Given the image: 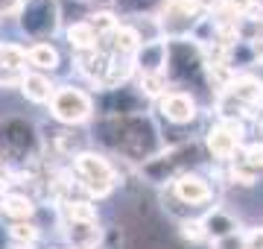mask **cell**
<instances>
[{
    "instance_id": "cell-1",
    "label": "cell",
    "mask_w": 263,
    "mask_h": 249,
    "mask_svg": "<svg viewBox=\"0 0 263 249\" xmlns=\"http://www.w3.org/2000/svg\"><path fill=\"white\" fill-rule=\"evenodd\" d=\"M94 141L135 170L164 150V135L152 112L132 117H97Z\"/></svg>"
},
{
    "instance_id": "cell-2",
    "label": "cell",
    "mask_w": 263,
    "mask_h": 249,
    "mask_svg": "<svg viewBox=\"0 0 263 249\" xmlns=\"http://www.w3.org/2000/svg\"><path fill=\"white\" fill-rule=\"evenodd\" d=\"M205 162H211L205 144L193 138V141H184V144L164 147L155 158H149L146 164L138 167V176H141L146 185H152V188L167 191V188H173L176 179H181L184 173L199 170Z\"/></svg>"
},
{
    "instance_id": "cell-3",
    "label": "cell",
    "mask_w": 263,
    "mask_h": 249,
    "mask_svg": "<svg viewBox=\"0 0 263 249\" xmlns=\"http://www.w3.org/2000/svg\"><path fill=\"white\" fill-rule=\"evenodd\" d=\"M170 44V56H167V79L173 88L190 91V94H208L216 100L214 88L208 82V53L205 47H199L193 39H181V41H167Z\"/></svg>"
},
{
    "instance_id": "cell-4",
    "label": "cell",
    "mask_w": 263,
    "mask_h": 249,
    "mask_svg": "<svg viewBox=\"0 0 263 249\" xmlns=\"http://www.w3.org/2000/svg\"><path fill=\"white\" fill-rule=\"evenodd\" d=\"M70 167H73L76 179H79L82 193L94 202L111 197V193L123 185L120 167L114 164V158H108V155L100 153V150H82V153H76Z\"/></svg>"
},
{
    "instance_id": "cell-5",
    "label": "cell",
    "mask_w": 263,
    "mask_h": 249,
    "mask_svg": "<svg viewBox=\"0 0 263 249\" xmlns=\"http://www.w3.org/2000/svg\"><path fill=\"white\" fill-rule=\"evenodd\" d=\"M0 155L3 162H12V164H27L38 162L44 155V135L32 120L27 117H6L0 123Z\"/></svg>"
},
{
    "instance_id": "cell-6",
    "label": "cell",
    "mask_w": 263,
    "mask_h": 249,
    "mask_svg": "<svg viewBox=\"0 0 263 249\" xmlns=\"http://www.w3.org/2000/svg\"><path fill=\"white\" fill-rule=\"evenodd\" d=\"M47 112L59 126H67V129L94 123V117H97L94 91H88L82 85H73V82H62L56 88L53 100H50Z\"/></svg>"
},
{
    "instance_id": "cell-7",
    "label": "cell",
    "mask_w": 263,
    "mask_h": 249,
    "mask_svg": "<svg viewBox=\"0 0 263 249\" xmlns=\"http://www.w3.org/2000/svg\"><path fill=\"white\" fill-rule=\"evenodd\" d=\"M62 18H65V12H62L59 0H24V6L15 15V24L24 39L38 44V41H50L53 35L62 32Z\"/></svg>"
},
{
    "instance_id": "cell-8",
    "label": "cell",
    "mask_w": 263,
    "mask_h": 249,
    "mask_svg": "<svg viewBox=\"0 0 263 249\" xmlns=\"http://www.w3.org/2000/svg\"><path fill=\"white\" fill-rule=\"evenodd\" d=\"M152 112H155V120H158L161 132H167V129H181V132H184V129L199 123V117H202V103H199V97L190 94V91L170 88L167 94L152 105ZM184 135H190V132H184Z\"/></svg>"
},
{
    "instance_id": "cell-9",
    "label": "cell",
    "mask_w": 263,
    "mask_h": 249,
    "mask_svg": "<svg viewBox=\"0 0 263 249\" xmlns=\"http://www.w3.org/2000/svg\"><path fill=\"white\" fill-rule=\"evenodd\" d=\"M246 126L249 123H243V120H214L202 135L208 158L216 164H226V167L234 164L246 144Z\"/></svg>"
},
{
    "instance_id": "cell-10",
    "label": "cell",
    "mask_w": 263,
    "mask_h": 249,
    "mask_svg": "<svg viewBox=\"0 0 263 249\" xmlns=\"http://www.w3.org/2000/svg\"><path fill=\"white\" fill-rule=\"evenodd\" d=\"M94 100H97V117H132L152 112L146 97L138 91L135 82L123 88H111V91H100V94H94Z\"/></svg>"
},
{
    "instance_id": "cell-11",
    "label": "cell",
    "mask_w": 263,
    "mask_h": 249,
    "mask_svg": "<svg viewBox=\"0 0 263 249\" xmlns=\"http://www.w3.org/2000/svg\"><path fill=\"white\" fill-rule=\"evenodd\" d=\"M170 191L176 193V200H181L190 211H202V214H205V211L211 208V202H214V185H211V179L202 176L199 170L184 173L181 179L173 182Z\"/></svg>"
},
{
    "instance_id": "cell-12",
    "label": "cell",
    "mask_w": 263,
    "mask_h": 249,
    "mask_svg": "<svg viewBox=\"0 0 263 249\" xmlns=\"http://www.w3.org/2000/svg\"><path fill=\"white\" fill-rule=\"evenodd\" d=\"M114 56L105 53V50H91V53H73V67L76 74L88 82V85L97 91L105 88V79H108V70H111Z\"/></svg>"
},
{
    "instance_id": "cell-13",
    "label": "cell",
    "mask_w": 263,
    "mask_h": 249,
    "mask_svg": "<svg viewBox=\"0 0 263 249\" xmlns=\"http://www.w3.org/2000/svg\"><path fill=\"white\" fill-rule=\"evenodd\" d=\"M62 240L67 249H100L105 240V226L100 220L62 223Z\"/></svg>"
},
{
    "instance_id": "cell-14",
    "label": "cell",
    "mask_w": 263,
    "mask_h": 249,
    "mask_svg": "<svg viewBox=\"0 0 263 249\" xmlns=\"http://www.w3.org/2000/svg\"><path fill=\"white\" fill-rule=\"evenodd\" d=\"M202 223H205V232H208V240H211V243L226 240V238H231V235H237V232H243L237 214H231V211L222 208V205H211V208L202 214Z\"/></svg>"
},
{
    "instance_id": "cell-15",
    "label": "cell",
    "mask_w": 263,
    "mask_h": 249,
    "mask_svg": "<svg viewBox=\"0 0 263 249\" xmlns=\"http://www.w3.org/2000/svg\"><path fill=\"white\" fill-rule=\"evenodd\" d=\"M167 56H170L167 39L146 41V44L138 50V56H135L138 77H143V74H167Z\"/></svg>"
},
{
    "instance_id": "cell-16",
    "label": "cell",
    "mask_w": 263,
    "mask_h": 249,
    "mask_svg": "<svg viewBox=\"0 0 263 249\" xmlns=\"http://www.w3.org/2000/svg\"><path fill=\"white\" fill-rule=\"evenodd\" d=\"M56 82L50 74H41V70H27V77L21 82V97L32 105H50L53 94H56Z\"/></svg>"
},
{
    "instance_id": "cell-17",
    "label": "cell",
    "mask_w": 263,
    "mask_h": 249,
    "mask_svg": "<svg viewBox=\"0 0 263 249\" xmlns=\"http://www.w3.org/2000/svg\"><path fill=\"white\" fill-rule=\"evenodd\" d=\"M0 214L9 223H21V220H35L38 214V202L24 191H6L0 197Z\"/></svg>"
},
{
    "instance_id": "cell-18",
    "label": "cell",
    "mask_w": 263,
    "mask_h": 249,
    "mask_svg": "<svg viewBox=\"0 0 263 249\" xmlns=\"http://www.w3.org/2000/svg\"><path fill=\"white\" fill-rule=\"evenodd\" d=\"M228 91H231L240 103L249 105L252 112L263 109V77H257V74H252V70H240Z\"/></svg>"
},
{
    "instance_id": "cell-19",
    "label": "cell",
    "mask_w": 263,
    "mask_h": 249,
    "mask_svg": "<svg viewBox=\"0 0 263 249\" xmlns=\"http://www.w3.org/2000/svg\"><path fill=\"white\" fill-rule=\"evenodd\" d=\"M27 59H29V70H41V74H50V77L62 67V53L53 41L27 44Z\"/></svg>"
},
{
    "instance_id": "cell-20",
    "label": "cell",
    "mask_w": 263,
    "mask_h": 249,
    "mask_svg": "<svg viewBox=\"0 0 263 249\" xmlns=\"http://www.w3.org/2000/svg\"><path fill=\"white\" fill-rule=\"evenodd\" d=\"M65 41H67V47L73 50V53H91V50H100V35H97V29L91 27L85 18L67 24L65 27Z\"/></svg>"
},
{
    "instance_id": "cell-21",
    "label": "cell",
    "mask_w": 263,
    "mask_h": 249,
    "mask_svg": "<svg viewBox=\"0 0 263 249\" xmlns=\"http://www.w3.org/2000/svg\"><path fill=\"white\" fill-rule=\"evenodd\" d=\"M59 217L62 223H82V220H100V208L88 197H67L59 202Z\"/></svg>"
},
{
    "instance_id": "cell-22",
    "label": "cell",
    "mask_w": 263,
    "mask_h": 249,
    "mask_svg": "<svg viewBox=\"0 0 263 249\" xmlns=\"http://www.w3.org/2000/svg\"><path fill=\"white\" fill-rule=\"evenodd\" d=\"M135 85H138V91L146 97V103H152V105L158 103L161 97L173 88L170 85V79H167V74H143V77L135 79Z\"/></svg>"
},
{
    "instance_id": "cell-23",
    "label": "cell",
    "mask_w": 263,
    "mask_h": 249,
    "mask_svg": "<svg viewBox=\"0 0 263 249\" xmlns=\"http://www.w3.org/2000/svg\"><path fill=\"white\" fill-rule=\"evenodd\" d=\"M85 21L91 24V27L97 29V35L100 39H108V35H114L117 29H120V15L114 9H91L88 15H85Z\"/></svg>"
},
{
    "instance_id": "cell-24",
    "label": "cell",
    "mask_w": 263,
    "mask_h": 249,
    "mask_svg": "<svg viewBox=\"0 0 263 249\" xmlns=\"http://www.w3.org/2000/svg\"><path fill=\"white\" fill-rule=\"evenodd\" d=\"M0 67H12V70H29L27 47L18 41H0Z\"/></svg>"
},
{
    "instance_id": "cell-25",
    "label": "cell",
    "mask_w": 263,
    "mask_h": 249,
    "mask_svg": "<svg viewBox=\"0 0 263 249\" xmlns=\"http://www.w3.org/2000/svg\"><path fill=\"white\" fill-rule=\"evenodd\" d=\"M9 238L15 246H35L38 240H41V226L35 220L9 223Z\"/></svg>"
},
{
    "instance_id": "cell-26",
    "label": "cell",
    "mask_w": 263,
    "mask_h": 249,
    "mask_svg": "<svg viewBox=\"0 0 263 249\" xmlns=\"http://www.w3.org/2000/svg\"><path fill=\"white\" fill-rule=\"evenodd\" d=\"M167 0H117V9L126 18H141V15H158Z\"/></svg>"
},
{
    "instance_id": "cell-27",
    "label": "cell",
    "mask_w": 263,
    "mask_h": 249,
    "mask_svg": "<svg viewBox=\"0 0 263 249\" xmlns=\"http://www.w3.org/2000/svg\"><path fill=\"white\" fill-rule=\"evenodd\" d=\"M257 176H260V173H254L252 167H246L240 158L226 167V182L234 185V188H254V185H257Z\"/></svg>"
},
{
    "instance_id": "cell-28",
    "label": "cell",
    "mask_w": 263,
    "mask_h": 249,
    "mask_svg": "<svg viewBox=\"0 0 263 249\" xmlns=\"http://www.w3.org/2000/svg\"><path fill=\"white\" fill-rule=\"evenodd\" d=\"M179 238L187 240L190 246H199V243H211L205 232V223H202V214L199 217H187V220L179 223Z\"/></svg>"
},
{
    "instance_id": "cell-29",
    "label": "cell",
    "mask_w": 263,
    "mask_h": 249,
    "mask_svg": "<svg viewBox=\"0 0 263 249\" xmlns=\"http://www.w3.org/2000/svg\"><path fill=\"white\" fill-rule=\"evenodd\" d=\"M240 162H243L246 167H252L254 173H263V138L246 141L243 150H240Z\"/></svg>"
},
{
    "instance_id": "cell-30",
    "label": "cell",
    "mask_w": 263,
    "mask_h": 249,
    "mask_svg": "<svg viewBox=\"0 0 263 249\" xmlns=\"http://www.w3.org/2000/svg\"><path fill=\"white\" fill-rule=\"evenodd\" d=\"M27 77V70H12V67H0V88L9 91V88H18L21 91V82Z\"/></svg>"
},
{
    "instance_id": "cell-31",
    "label": "cell",
    "mask_w": 263,
    "mask_h": 249,
    "mask_svg": "<svg viewBox=\"0 0 263 249\" xmlns=\"http://www.w3.org/2000/svg\"><path fill=\"white\" fill-rule=\"evenodd\" d=\"M211 249H246V229L237 232V235H231V238H226V240L211 243Z\"/></svg>"
},
{
    "instance_id": "cell-32",
    "label": "cell",
    "mask_w": 263,
    "mask_h": 249,
    "mask_svg": "<svg viewBox=\"0 0 263 249\" xmlns=\"http://www.w3.org/2000/svg\"><path fill=\"white\" fill-rule=\"evenodd\" d=\"M123 246V232L117 226H108L105 229V240H103V249H120Z\"/></svg>"
},
{
    "instance_id": "cell-33",
    "label": "cell",
    "mask_w": 263,
    "mask_h": 249,
    "mask_svg": "<svg viewBox=\"0 0 263 249\" xmlns=\"http://www.w3.org/2000/svg\"><path fill=\"white\" fill-rule=\"evenodd\" d=\"M21 6H24V0H0V15L3 18H15Z\"/></svg>"
},
{
    "instance_id": "cell-34",
    "label": "cell",
    "mask_w": 263,
    "mask_h": 249,
    "mask_svg": "<svg viewBox=\"0 0 263 249\" xmlns=\"http://www.w3.org/2000/svg\"><path fill=\"white\" fill-rule=\"evenodd\" d=\"M76 3H82L88 9H111V6H117V0H76Z\"/></svg>"
},
{
    "instance_id": "cell-35",
    "label": "cell",
    "mask_w": 263,
    "mask_h": 249,
    "mask_svg": "<svg viewBox=\"0 0 263 249\" xmlns=\"http://www.w3.org/2000/svg\"><path fill=\"white\" fill-rule=\"evenodd\" d=\"M0 249H15V243L9 238V226H0Z\"/></svg>"
},
{
    "instance_id": "cell-36",
    "label": "cell",
    "mask_w": 263,
    "mask_h": 249,
    "mask_svg": "<svg viewBox=\"0 0 263 249\" xmlns=\"http://www.w3.org/2000/svg\"><path fill=\"white\" fill-rule=\"evenodd\" d=\"M257 129H260V135H263V115L257 117Z\"/></svg>"
},
{
    "instance_id": "cell-37",
    "label": "cell",
    "mask_w": 263,
    "mask_h": 249,
    "mask_svg": "<svg viewBox=\"0 0 263 249\" xmlns=\"http://www.w3.org/2000/svg\"><path fill=\"white\" fill-rule=\"evenodd\" d=\"M0 170H6V162H3V155H0Z\"/></svg>"
},
{
    "instance_id": "cell-38",
    "label": "cell",
    "mask_w": 263,
    "mask_h": 249,
    "mask_svg": "<svg viewBox=\"0 0 263 249\" xmlns=\"http://www.w3.org/2000/svg\"><path fill=\"white\" fill-rule=\"evenodd\" d=\"M0 24H3V15H0Z\"/></svg>"
}]
</instances>
